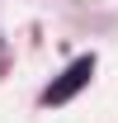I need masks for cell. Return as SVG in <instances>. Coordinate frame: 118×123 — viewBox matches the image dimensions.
Instances as JSON below:
<instances>
[{
	"label": "cell",
	"instance_id": "obj_1",
	"mask_svg": "<svg viewBox=\"0 0 118 123\" xmlns=\"http://www.w3.org/2000/svg\"><path fill=\"white\" fill-rule=\"evenodd\" d=\"M90 76H94V57H76L71 66H66L43 95H38V99H43V104H66V99H76V95L90 85Z\"/></svg>",
	"mask_w": 118,
	"mask_h": 123
}]
</instances>
